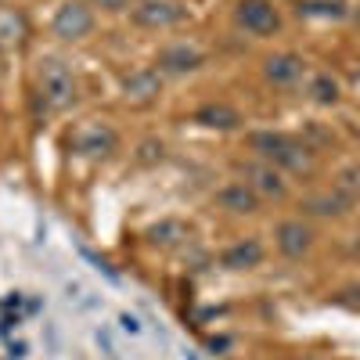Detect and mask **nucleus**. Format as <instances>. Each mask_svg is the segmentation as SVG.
Wrapping results in <instances>:
<instances>
[{"label":"nucleus","mask_w":360,"mask_h":360,"mask_svg":"<svg viewBox=\"0 0 360 360\" xmlns=\"http://www.w3.org/2000/svg\"><path fill=\"white\" fill-rule=\"evenodd\" d=\"M195 123L213 127V130H234L238 123H242V115H238L234 108H227V105H205V108L195 112Z\"/></svg>","instance_id":"obj_14"},{"label":"nucleus","mask_w":360,"mask_h":360,"mask_svg":"<svg viewBox=\"0 0 360 360\" xmlns=\"http://www.w3.org/2000/svg\"><path fill=\"white\" fill-rule=\"evenodd\" d=\"M184 360H198V356H195V353H191V349H188V353H184Z\"/></svg>","instance_id":"obj_25"},{"label":"nucleus","mask_w":360,"mask_h":360,"mask_svg":"<svg viewBox=\"0 0 360 360\" xmlns=\"http://www.w3.org/2000/svg\"><path fill=\"white\" fill-rule=\"evenodd\" d=\"M202 65V51L188 47V44H173L159 54V69L162 72H191Z\"/></svg>","instance_id":"obj_9"},{"label":"nucleus","mask_w":360,"mask_h":360,"mask_svg":"<svg viewBox=\"0 0 360 360\" xmlns=\"http://www.w3.org/2000/svg\"><path fill=\"white\" fill-rule=\"evenodd\" d=\"M159 86H162V79H159V72H152V69L130 72V76L123 79L127 98H134V101H152V98L159 94Z\"/></svg>","instance_id":"obj_12"},{"label":"nucleus","mask_w":360,"mask_h":360,"mask_svg":"<svg viewBox=\"0 0 360 360\" xmlns=\"http://www.w3.org/2000/svg\"><path fill=\"white\" fill-rule=\"evenodd\" d=\"M303 11H310V15H332V18H342V15H346V4H342V0H332V4H307Z\"/></svg>","instance_id":"obj_18"},{"label":"nucleus","mask_w":360,"mask_h":360,"mask_svg":"<svg viewBox=\"0 0 360 360\" xmlns=\"http://www.w3.org/2000/svg\"><path fill=\"white\" fill-rule=\"evenodd\" d=\"M259 259H263V245L256 242V238L231 245V249L220 256V263H224L227 270H249V266H259Z\"/></svg>","instance_id":"obj_10"},{"label":"nucleus","mask_w":360,"mask_h":360,"mask_svg":"<svg viewBox=\"0 0 360 360\" xmlns=\"http://www.w3.org/2000/svg\"><path fill=\"white\" fill-rule=\"evenodd\" d=\"M234 18H238V25L249 29V33H256V37H270V33L281 29V15H278V8L270 4V0H242L238 11H234Z\"/></svg>","instance_id":"obj_3"},{"label":"nucleus","mask_w":360,"mask_h":360,"mask_svg":"<svg viewBox=\"0 0 360 360\" xmlns=\"http://www.w3.org/2000/svg\"><path fill=\"white\" fill-rule=\"evenodd\" d=\"M188 18V8L176 4V0H144V4L134 8V22L144 29H169L180 25Z\"/></svg>","instance_id":"obj_5"},{"label":"nucleus","mask_w":360,"mask_h":360,"mask_svg":"<svg viewBox=\"0 0 360 360\" xmlns=\"http://www.w3.org/2000/svg\"><path fill=\"white\" fill-rule=\"evenodd\" d=\"M310 94H314V101H321V105H335V101H339V83L328 76V72H321V76H314V83H310Z\"/></svg>","instance_id":"obj_15"},{"label":"nucleus","mask_w":360,"mask_h":360,"mask_svg":"<svg viewBox=\"0 0 360 360\" xmlns=\"http://www.w3.org/2000/svg\"><path fill=\"white\" fill-rule=\"evenodd\" d=\"M217 202L224 209H231V213H256L259 209V195L249 188V184H231L217 195Z\"/></svg>","instance_id":"obj_11"},{"label":"nucleus","mask_w":360,"mask_h":360,"mask_svg":"<svg viewBox=\"0 0 360 360\" xmlns=\"http://www.w3.org/2000/svg\"><path fill=\"white\" fill-rule=\"evenodd\" d=\"M342 191H349V195L360 191V169H346L342 173Z\"/></svg>","instance_id":"obj_20"},{"label":"nucleus","mask_w":360,"mask_h":360,"mask_svg":"<svg viewBox=\"0 0 360 360\" xmlns=\"http://www.w3.org/2000/svg\"><path fill=\"white\" fill-rule=\"evenodd\" d=\"M94 4H98V8H105V11H123V8L130 4V0H94Z\"/></svg>","instance_id":"obj_21"},{"label":"nucleus","mask_w":360,"mask_h":360,"mask_svg":"<svg viewBox=\"0 0 360 360\" xmlns=\"http://www.w3.org/2000/svg\"><path fill=\"white\" fill-rule=\"evenodd\" d=\"M40 90L51 108H69L76 101V79H72L69 65L58 62V58H47L40 69Z\"/></svg>","instance_id":"obj_2"},{"label":"nucleus","mask_w":360,"mask_h":360,"mask_svg":"<svg viewBox=\"0 0 360 360\" xmlns=\"http://www.w3.org/2000/svg\"><path fill=\"white\" fill-rule=\"evenodd\" d=\"M54 37L58 40H83L90 29H94V15H90L86 4H79V0H69V4H62L54 11Z\"/></svg>","instance_id":"obj_4"},{"label":"nucleus","mask_w":360,"mask_h":360,"mask_svg":"<svg viewBox=\"0 0 360 360\" xmlns=\"http://www.w3.org/2000/svg\"><path fill=\"white\" fill-rule=\"evenodd\" d=\"M76 152L86 155V159H105V155L115 152V134L105 123H90L76 134Z\"/></svg>","instance_id":"obj_6"},{"label":"nucleus","mask_w":360,"mask_h":360,"mask_svg":"<svg viewBox=\"0 0 360 360\" xmlns=\"http://www.w3.org/2000/svg\"><path fill=\"white\" fill-rule=\"evenodd\" d=\"M252 148L266 162H278V166H288V169H307L310 166V152L285 134H256Z\"/></svg>","instance_id":"obj_1"},{"label":"nucleus","mask_w":360,"mask_h":360,"mask_svg":"<svg viewBox=\"0 0 360 360\" xmlns=\"http://www.w3.org/2000/svg\"><path fill=\"white\" fill-rule=\"evenodd\" d=\"M263 72L274 86H288V83H295L299 76H303V58L299 54H274V58L263 62Z\"/></svg>","instance_id":"obj_8"},{"label":"nucleus","mask_w":360,"mask_h":360,"mask_svg":"<svg viewBox=\"0 0 360 360\" xmlns=\"http://www.w3.org/2000/svg\"><path fill=\"white\" fill-rule=\"evenodd\" d=\"M11 356H25V342H11Z\"/></svg>","instance_id":"obj_24"},{"label":"nucleus","mask_w":360,"mask_h":360,"mask_svg":"<svg viewBox=\"0 0 360 360\" xmlns=\"http://www.w3.org/2000/svg\"><path fill=\"white\" fill-rule=\"evenodd\" d=\"M245 173L252 176L249 188H252L256 195H270V198H281V195H285V180L278 176L274 166H263V162H259V166H249Z\"/></svg>","instance_id":"obj_13"},{"label":"nucleus","mask_w":360,"mask_h":360,"mask_svg":"<svg viewBox=\"0 0 360 360\" xmlns=\"http://www.w3.org/2000/svg\"><path fill=\"white\" fill-rule=\"evenodd\" d=\"M342 198L339 195H321V198H310L307 202V209L310 213H317V217H335V213H342Z\"/></svg>","instance_id":"obj_17"},{"label":"nucleus","mask_w":360,"mask_h":360,"mask_svg":"<svg viewBox=\"0 0 360 360\" xmlns=\"http://www.w3.org/2000/svg\"><path fill=\"white\" fill-rule=\"evenodd\" d=\"M314 245V234L303 220H285L278 227V249L288 256V259H299V256H307Z\"/></svg>","instance_id":"obj_7"},{"label":"nucleus","mask_w":360,"mask_h":360,"mask_svg":"<svg viewBox=\"0 0 360 360\" xmlns=\"http://www.w3.org/2000/svg\"><path fill=\"white\" fill-rule=\"evenodd\" d=\"M83 259H86V263H94V270H101L105 278H112V281H115V270H112V266H108V263H105L101 256H94L90 249H83Z\"/></svg>","instance_id":"obj_19"},{"label":"nucleus","mask_w":360,"mask_h":360,"mask_svg":"<svg viewBox=\"0 0 360 360\" xmlns=\"http://www.w3.org/2000/svg\"><path fill=\"white\" fill-rule=\"evenodd\" d=\"M180 238H188V227L180 220H166V224L152 227V242L155 245H173V242H180Z\"/></svg>","instance_id":"obj_16"},{"label":"nucleus","mask_w":360,"mask_h":360,"mask_svg":"<svg viewBox=\"0 0 360 360\" xmlns=\"http://www.w3.org/2000/svg\"><path fill=\"white\" fill-rule=\"evenodd\" d=\"M141 159H162V144L148 141V144H144V155H141Z\"/></svg>","instance_id":"obj_22"},{"label":"nucleus","mask_w":360,"mask_h":360,"mask_svg":"<svg viewBox=\"0 0 360 360\" xmlns=\"http://www.w3.org/2000/svg\"><path fill=\"white\" fill-rule=\"evenodd\" d=\"M119 324H123V328H127L130 335H137V332H141V324H137V317H130V314H123V317H119Z\"/></svg>","instance_id":"obj_23"}]
</instances>
